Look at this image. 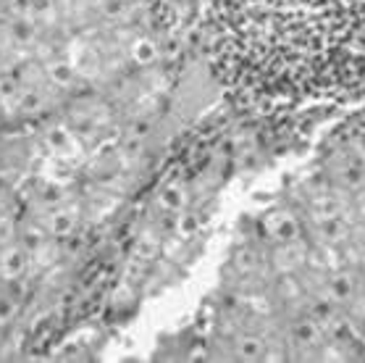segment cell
Wrapping results in <instances>:
<instances>
[{"instance_id":"6da1fadb","label":"cell","mask_w":365,"mask_h":363,"mask_svg":"<svg viewBox=\"0 0 365 363\" xmlns=\"http://www.w3.org/2000/svg\"><path fill=\"white\" fill-rule=\"evenodd\" d=\"M29 250L21 242H6L0 248V277L6 282H19L29 266Z\"/></svg>"},{"instance_id":"7a4b0ae2","label":"cell","mask_w":365,"mask_h":363,"mask_svg":"<svg viewBox=\"0 0 365 363\" xmlns=\"http://www.w3.org/2000/svg\"><path fill=\"white\" fill-rule=\"evenodd\" d=\"M76 227V214L71 211V208L66 206H56L53 211H50L48 216V234H53V237H68L71 232H74Z\"/></svg>"},{"instance_id":"3957f363","label":"cell","mask_w":365,"mask_h":363,"mask_svg":"<svg viewBox=\"0 0 365 363\" xmlns=\"http://www.w3.org/2000/svg\"><path fill=\"white\" fill-rule=\"evenodd\" d=\"M21 245H24L29 253H37V250L48 242V229H40L37 224H29V227H24V232H21V239H19Z\"/></svg>"},{"instance_id":"277c9868","label":"cell","mask_w":365,"mask_h":363,"mask_svg":"<svg viewBox=\"0 0 365 363\" xmlns=\"http://www.w3.org/2000/svg\"><path fill=\"white\" fill-rule=\"evenodd\" d=\"M16 297L14 295H9V292H6V295H0V327H3V324H9L11 319H14V316H16Z\"/></svg>"}]
</instances>
